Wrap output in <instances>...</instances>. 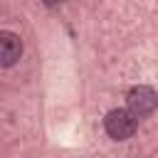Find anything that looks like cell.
Returning <instances> with one entry per match:
<instances>
[{
    "mask_svg": "<svg viewBox=\"0 0 158 158\" xmlns=\"http://www.w3.org/2000/svg\"><path fill=\"white\" fill-rule=\"evenodd\" d=\"M104 128H106V133H109L114 141H126V138H131V136L136 133L138 118H136L128 109H114V111L106 114Z\"/></svg>",
    "mask_w": 158,
    "mask_h": 158,
    "instance_id": "1",
    "label": "cell"
},
{
    "mask_svg": "<svg viewBox=\"0 0 158 158\" xmlns=\"http://www.w3.org/2000/svg\"><path fill=\"white\" fill-rule=\"evenodd\" d=\"M20 57H22V40L10 30H0V67H12L17 64Z\"/></svg>",
    "mask_w": 158,
    "mask_h": 158,
    "instance_id": "3",
    "label": "cell"
},
{
    "mask_svg": "<svg viewBox=\"0 0 158 158\" xmlns=\"http://www.w3.org/2000/svg\"><path fill=\"white\" fill-rule=\"evenodd\" d=\"M128 111L136 116V118H141V116H148V114H153L156 109H158V94H156V89H151V86H133L131 91H128Z\"/></svg>",
    "mask_w": 158,
    "mask_h": 158,
    "instance_id": "2",
    "label": "cell"
}]
</instances>
